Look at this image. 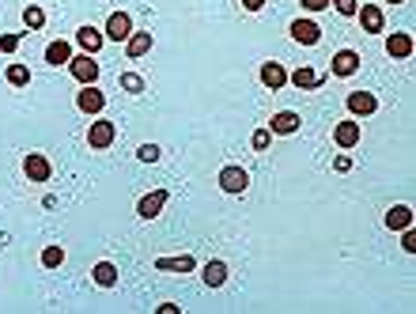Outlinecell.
<instances>
[{
	"mask_svg": "<svg viewBox=\"0 0 416 314\" xmlns=\"http://www.w3.org/2000/svg\"><path fill=\"white\" fill-rule=\"evenodd\" d=\"M401 246H405V254H416V235H412V227H405V239H401Z\"/></svg>",
	"mask_w": 416,
	"mask_h": 314,
	"instance_id": "836d02e7",
	"label": "cell"
},
{
	"mask_svg": "<svg viewBox=\"0 0 416 314\" xmlns=\"http://www.w3.org/2000/svg\"><path fill=\"white\" fill-rule=\"evenodd\" d=\"M19 42H23V35H16V30L12 35H0V53H16Z\"/></svg>",
	"mask_w": 416,
	"mask_h": 314,
	"instance_id": "4dcf8cb0",
	"label": "cell"
},
{
	"mask_svg": "<svg viewBox=\"0 0 416 314\" xmlns=\"http://www.w3.org/2000/svg\"><path fill=\"white\" fill-rule=\"evenodd\" d=\"M201 280H204L208 288H224L227 284V262H208L201 269Z\"/></svg>",
	"mask_w": 416,
	"mask_h": 314,
	"instance_id": "d6986e66",
	"label": "cell"
},
{
	"mask_svg": "<svg viewBox=\"0 0 416 314\" xmlns=\"http://www.w3.org/2000/svg\"><path fill=\"white\" fill-rule=\"evenodd\" d=\"M386 227H390V231H405V227H412V209H409V204H393V209H386Z\"/></svg>",
	"mask_w": 416,
	"mask_h": 314,
	"instance_id": "ac0fdd59",
	"label": "cell"
},
{
	"mask_svg": "<svg viewBox=\"0 0 416 314\" xmlns=\"http://www.w3.org/2000/svg\"><path fill=\"white\" fill-rule=\"evenodd\" d=\"M23 27L27 30H42V27H46V8H42V4H27L23 8Z\"/></svg>",
	"mask_w": 416,
	"mask_h": 314,
	"instance_id": "cb8c5ba5",
	"label": "cell"
},
{
	"mask_svg": "<svg viewBox=\"0 0 416 314\" xmlns=\"http://www.w3.org/2000/svg\"><path fill=\"white\" fill-rule=\"evenodd\" d=\"M23 175H27L30 182H38V186H42V182H50V178H53V167H50V159H46V156L30 151V156L23 159Z\"/></svg>",
	"mask_w": 416,
	"mask_h": 314,
	"instance_id": "30bf717a",
	"label": "cell"
},
{
	"mask_svg": "<svg viewBox=\"0 0 416 314\" xmlns=\"http://www.w3.org/2000/svg\"><path fill=\"white\" fill-rule=\"evenodd\" d=\"M8 83H12V88H27V83H30V69H27V64H8Z\"/></svg>",
	"mask_w": 416,
	"mask_h": 314,
	"instance_id": "484cf974",
	"label": "cell"
},
{
	"mask_svg": "<svg viewBox=\"0 0 416 314\" xmlns=\"http://www.w3.org/2000/svg\"><path fill=\"white\" fill-rule=\"evenodd\" d=\"M330 8H337V16L352 19V16H356V8H359V0H330Z\"/></svg>",
	"mask_w": 416,
	"mask_h": 314,
	"instance_id": "f1b7e54d",
	"label": "cell"
},
{
	"mask_svg": "<svg viewBox=\"0 0 416 314\" xmlns=\"http://www.w3.org/2000/svg\"><path fill=\"white\" fill-rule=\"evenodd\" d=\"M69 72H72V80H80V83H95L98 80V64L91 53H80V57H72L69 61Z\"/></svg>",
	"mask_w": 416,
	"mask_h": 314,
	"instance_id": "7c38bea8",
	"label": "cell"
},
{
	"mask_svg": "<svg viewBox=\"0 0 416 314\" xmlns=\"http://www.w3.org/2000/svg\"><path fill=\"white\" fill-rule=\"evenodd\" d=\"M151 30H133V35L125 38V53H129V61H140L144 53H151Z\"/></svg>",
	"mask_w": 416,
	"mask_h": 314,
	"instance_id": "e0dca14e",
	"label": "cell"
},
{
	"mask_svg": "<svg viewBox=\"0 0 416 314\" xmlns=\"http://www.w3.org/2000/svg\"><path fill=\"white\" fill-rule=\"evenodd\" d=\"M345 106H348V114H352V117H371V114L379 110V99L371 91H352L345 99Z\"/></svg>",
	"mask_w": 416,
	"mask_h": 314,
	"instance_id": "8fae6325",
	"label": "cell"
},
{
	"mask_svg": "<svg viewBox=\"0 0 416 314\" xmlns=\"http://www.w3.org/2000/svg\"><path fill=\"white\" fill-rule=\"evenodd\" d=\"M356 19H359V27H364V35H382V30H386V16H382L379 4L356 8Z\"/></svg>",
	"mask_w": 416,
	"mask_h": 314,
	"instance_id": "52a82bcc",
	"label": "cell"
},
{
	"mask_svg": "<svg viewBox=\"0 0 416 314\" xmlns=\"http://www.w3.org/2000/svg\"><path fill=\"white\" fill-rule=\"evenodd\" d=\"M359 140H364V125H359L356 117H345V122L333 125V144H337V148L348 151V148H356Z\"/></svg>",
	"mask_w": 416,
	"mask_h": 314,
	"instance_id": "7a4b0ae2",
	"label": "cell"
},
{
	"mask_svg": "<svg viewBox=\"0 0 416 314\" xmlns=\"http://www.w3.org/2000/svg\"><path fill=\"white\" fill-rule=\"evenodd\" d=\"M299 125H303V117L295 114V110H280V114H272V122H269V133H272V136H291Z\"/></svg>",
	"mask_w": 416,
	"mask_h": 314,
	"instance_id": "9a60e30c",
	"label": "cell"
},
{
	"mask_svg": "<svg viewBox=\"0 0 416 314\" xmlns=\"http://www.w3.org/2000/svg\"><path fill=\"white\" fill-rule=\"evenodd\" d=\"M103 42H106V35H103V30H98L95 23H83L80 30H76V46H80L83 53H91V57H95L98 50H103Z\"/></svg>",
	"mask_w": 416,
	"mask_h": 314,
	"instance_id": "5bb4252c",
	"label": "cell"
},
{
	"mask_svg": "<svg viewBox=\"0 0 416 314\" xmlns=\"http://www.w3.org/2000/svg\"><path fill=\"white\" fill-rule=\"evenodd\" d=\"M182 307H178V303H163V307H159V314H178Z\"/></svg>",
	"mask_w": 416,
	"mask_h": 314,
	"instance_id": "d590c367",
	"label": "cell"
},
{
	"mask_svg": "<svg viewBox=\"0 0 416 314\" xmlns=\"http://www.w3.org/2000/svg\"><path fill=\"white\" fill-rule=\"evenodd\" d=\"M110 42H125L129 35H133V19H129V12H110V19H106V30H103Z\"/></svg>",
	"mask_w": 416,
	"mask_h": 314,
	"instance_id": "4fadbf2b",
	"label": "cell"
},
{
	"mask_svg": "<svg viewBox=\"0 0 416 314\" xmlns=\"http://www.w3.org/2000/svg\"><path fill=\"white\" fill-rule=\"evenodd\" d=\"M167 201H171V193L167 190H151V193H144V197H140L137 201V216H140V220H156V216L163 212V209H167Z\"/></svg>",
	"mask_w": 416,
	"mask_h": 314,
	"instance_id": "277c9868",
	"label": "cell"
},
{
	"mask_svg": "<svg viewBox=\"0 0 416 314\" xmlns=\"http://www.w3.org/2000/svg\"><path fill=\"white\" fill-rule=\"evenodd\" d=\"M386 53H390V57H398V61L412 57V38L409 35H386Z\"/></svg>",
	"mask_w": 416,
	"mask_h": 314,
	"instance_id": "44dd1931",
	"label": "cell"
},
{
	"mask_svg": "<svg viewBox=\"0 0 416 314\" xmlns=\"http://www.w3.org/2000/svg\"><path fill=\"white\" fill-rule=\"evenodd\" d=\"M216 186H220L224 193H231V197H243V193L250 190V175L243 167H235V163H227L220 170V178H216Z\"/></svg>",
	"mask_w": 416,
	"mask_h": 314,
	"instance_id": "6da1fadb",
	"label": "cell"
},
{
	"mask_svg": "<svg viewBox=\"0 0 416 314\" xmlns=\"http://www.w3.org/2000/svg\"><path fill=\"white\" fill-rule=\"evenodd\" d=\"M288 35L299 42V46H318V42H322V27L314 23V19H291Z\"/></svg>",
	"mask_w": 416,
	"mask_h": 314,
	"instance_id": "8992f818",
	"label": "cell"
},
{
	"mask_svg": "<svg viewBox=\"0 0 416 314\" xmlns=\"http://www.w3.org/2000/svg\"><path fill=\"white\" fill-rule=\"evenodd\" d=\"M72 61V46L69 42H50L46 46V64H53V69H61V64Z\"/></svg>",
	"mask_w": 416,
	"mask_h": 314,
	"instance_id": "7402d4cb",
	"label": "cell"
},
{
	"mask_svg": "<svg viewBox=\"0 0 416 314\" xmlns=\"http://www.w3.org/2000/svg\"><path fill=\"white\" fill-rule=\"evenodd\" d=\"M122 88L129 95H140V91H144V76H140V72H122Z\"/></svg>",
	"mask_w": 416,
	"mask_h": 314,
	"instance_id": "4316f807",
	"label": "cell"
},
{
	"mask_svg": "<svg viewBox=\"0 0 416 314\" xmlns=\"http://www.w3.org/2000/svg\"><path fill=\"white\" fill-rule=\"evenodd\" d=\"M114 136H117V125L106 122V117H98V122H91V129H87V148L103 151V148L114 144Z\"/></svg>",
	"mask_w": 416,
	"mask_h": 314,
	"instance_id": "3957f363",
	"label": "cell"
},
{
	"mask_svg": "<svg viewBox=\"0 0 416 314\" xmlns=\"http://www.w3.org/2000/svg\"><path fill=\"white\" fill-rule=\"evenodd\" d=\"M258 80L265 83L269 91H280V88H288V69H284L280 61H265L261 72H258Z\"/></svg>",
	"mask_w": 416,
	"mask_h": 314,
	"instance_id": "9c48e42d",
	"label": "cell"
},
{
	"mask_svg": "<svg viewBox=\"0 0 416 314\" xmlns=\"http://www.w3.org/2000/svg\"><path fill=\"white\" fill-rule=\"evenodd\" d=\"M76 110L80 114H103L106 110V95L95 88V83H83L80 95H76Z\"/></svg>",
	"mask_w": 416,
	"mask_h": 314,
	"instance_id": "5b68a950",
	"label": "cell"
},
{
	"mask_svg": "<svg viewBox=\"0 0 416 314\" xmlns=\"http://www.w3.org/2000/svg\"><path fill=\"white\" fill-rule=\"evenodd\" d=\"M38 262H42V269H61L64 265V246H46Z\"/></svg>",
	"mask_w": 416,
	"mask_h": 314,
	"instance_id": "d4e9b609",
	"label": "cell"
},
{
	"mask_svg": "<svg viewBox=\"0 0 416 314\" xmlns=\"http://www.w3.org/2000/svg\"><path fill=\"white\" fill-rule=\"evenodd\" d=\"M333 170H337V175H348V170H352V156H337L333 159Z\"/></svg>",
	"mask_w": 416,
	"mask_h": 314,
	"instance_id": "d6a6232c",
	"label": "cell"
},
{
	"mask_svg": "<svg viewBox=\"0 0 416 314\" xmlns=\"http://www.w3.org/2000/svg\"><path fill=\"white\" fill-rule=\"evenodd\" d=\"M156 269H163V273H193L197 262H193L190 254H182V257H159Z\"/></svg>",
	"mask_w": 416,
	"mask_h": 314,
	"instance_id": "ffe728a7",
	"label": "cell"
},
{
	"mask_svg": "<svg viewBox=\"0 0 416 314\" xmlns=\"http://www.w3.org/2000/svg\"><path fill=\"white\" fill-rule=\"evenodd\" d=\"M382 4H405V0H382Z\"/></svg>",
	"mask_w": 416,
	"mask_h": 314,
	"instance_id": "8d00e7d4",
	"label": "cell"
},
{
	"mask_svg": "<svg viewBox=\"0 0 416 314\" xmlns=\"http://www.w3.org/2000/svg\"><path fill=\"white\" fill-rule=\"evenodd\" d=\"M269 144H272V133H269V125H265V129H258V133L250 136V148H254V151H265Z\"/></svg>",
	"mask_w": 416,
	"mask_h": 314,
	"instance_id": "83f0119b",
	"label": "cell"
},
{
	"mask_svg": "<svg viewBox=\"0 0 416 314\" xmlns=\"http://www.w3.org/2000/svg\"><path fill=\"white\" fill-rule=\"evenodd\" d=\"M288 83H291V88H299V91H314V88H322V83H325V76L303 64V69L288 72Z\"/></svg>",
	"mask_w": 416,
	"mask_h": 314,
	"instance_id": "2e32d148",
	"label": "cell"
},
{
	"mask_svg": "<svg viewBox=\"0 0 416 314\" xmlns=\"http://www.w3.org/2000/svg\"><path fill=\"white\" fill-rule=\"evenodd\" d=\"M299 4H303V12H325L330 0H299Z\"/></svg>",
	"mask_w": 416,
	"mask_h": 314,
	"instance_id": "1f68e13d",
	"label": "cell"
},
{
	"mask_svg": "<svg viewBox=\"0 0 416 314\" xmlns=\"http://www.w3.org/2000/svg\"><path fill=\"white\" fill-rule=\"evenodd\" d=\"M243 8H246V12H250V16H258V12H261V8H265V0H243Z\"/></svg>",
	"mask_w": 416,
	"mask_h": 314,
	"instance_id": "e575fe53",
	"label": "cell"
},
{
	"mask_svg": "<svg viewBox=\"0 0 416 314\" xmlns=\"http://www.w3.org/2000/svg\"><path fill=\"white\" fill-rule=\"evenodd\" d=\"M91 280L98 288H114L117 284V265L114 262H98L95 269H91Z\"/></svg>",
	"mask_w": 416,
	"mask_h": 314,
	"instance_id": "603a6c76",
	"label": "cell"
},
{
	"mask_svg": "<svg viewBox=\"0 0 416 314\" xmlns=\"http://www.w3.org/2000/svg\"><path fill=\"white\" fill-rule=\"evenodd\" d=\"M137 159H140V163H159V148L156 144H140L137 148Z\"/></svg>",
	"mask_w": 416,
	"mask_h": 314,
	"instance_id": "f546056e",
	"label": "cell"
},
{
	"mask_svg": "<svg viewBox=\"0 0 416 314\" xmlns=\"http://www.w3.org/2000/svg\"><path fill=\"white\" fill-rule=\"evenodd\" d=\"M330 72L337 76V80H348V76H356V72H359V53H356V50H341V53H333Z\"/></svg>",
	"mask_w": 416,
	"mask_h": 314,
	"instance_id": "ba28073f",
	"label": "cell"
}]
</instances>
